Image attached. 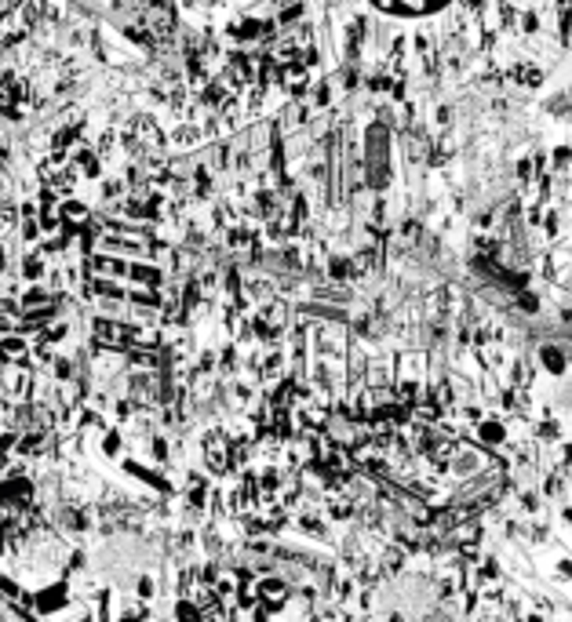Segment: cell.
I'll list each match as a JSON object with an SVG mask.
<instances>
[{
  "mask_svg": "<svg viewBox=\"0 0 572 622\" xmlns=\"http://www.w3.org/2000/svg\"><path fill=\"white\" fill-rule=\"evenodd\" d=\"M543 360H547L550 372H562V368H565V357L558 353V349H543Z\"/></svg>",
  "mask_w": 572,
  "mask_h": 622,
  "instance_id": "6da1fadb",
  "label": "cell"
}]
</instances>
